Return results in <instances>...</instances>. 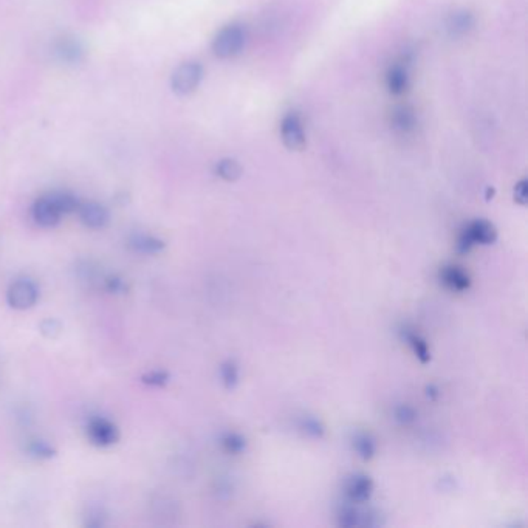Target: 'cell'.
<instances>
[{"label":"cell","instance_id":"obj_1","mask_svg":"<svg viewBox=\"0 0 528 528\" xmlns=\"http://www.w3.org/2000/svg\"><path fill=\"white\" fill-rule=\"evenodd\" d=\"M498 239V231L494 225L485 219H477L474 222H470L463 228L457 242V250L462 254H467L471 251L472 246L476 245H491Z\"/></svg>","mask_w":528,"mask_h":528},{"label":"cell","instance_id":"obj_2","mask_svg":"<svg viewBox=\"0 0 528 528\" xmlns=\"http://www.w3.org/2000/svg\"><path fill=\"white\" fill-rule=\"evenodd\" d=\"M246 42V33L242 25L231 23V25L223 27L219 33L215 34L213 41V51L217 58L230 59L234 58L244 50Z\"/></svg>","mask_w":528,"mask_h":528},{"label":"cell","instance_id":"obj_3","mask_svg":"<svg viewBox=\"0 0 528 528\" xmlns=\"http://www.w3.org/2000/svg\"><path fill=\"white\" fill-rule=\"evenodd\" d=\"M201 77H203V67L199 62H183L174 72L170 85H172V90L177 95L186 96L197 90L201 82Z\"/></svg>","mask_w":528,"mask_h":528},{"label":"cell","instance_id":"obj_4","mask_svg":"<svg viewBox=\"0 0 528 528\" xmlns=\"http://www.w3.org/2000/svg\"><path fill=\"white\" fill-rule=\"evenodd\" d=\"M281 138L289 151L302 152L307 147V137L296 112H289L281 121Z\"/></svg>","mask_w":528,"mask_h":528},{"label":"cell","instance_id":"obj_5","mask_svg":"<svg viewBox=\"0 0 528 528\" xmlns=\"http://www.w3.org/2000/svg\"><path fill=\"white\" fill-rule=\"evenodd\" d=\"M39 299L37 285L30 279H19L10 285L6 291L8 306L14 310H28L36 306Z\"/></svg>","mask_w":528,"mask_h":528},{"label":"cell","instance_id":"obj_6","mask_svg":"<svg viewBox=\"0 0 528 528\" xmlns=\"http://www.w3.org/2000/svg\"><path fill=\"white\" fill-rule=\"evenodd\" d=\"M87 436L93 445L106 448L112 446L120 439V431L116 426L104 417L92 418L87 426Z\"/></svg>","mask_w":528,"mask_h":528},{"label":"cell","instance_id":"obj_7","mask_svg":"<svg viewBox=\"0 0 528 528\" xmlns=\"http://www.w3.org/2000/svg\"><path fill=\"white\" fill-rule=\"evenodd\" d=\"M344 491L348 502L361 505V503H366L374 494V480L358 472V474H353L347 479Z\"/></svg>","mask_w":528,"mask_h":528},{"label":"cell","instance_id":"obj_8","mask_svg":"<svg viewBox=\"0 0 528 528\" xmlns=\"http://www.w3.org/2000/svg\"><path fill=\"white\" fill-rule=\"evenodd\" d=\"M61 211L58 206L54 205L51 196H44L37 199L33 205V219L37 225H41L44 228H53L61 222Z\"/></svg>","mask_w":528,"mask_h":528},{"label":"cell","instance_id":"obj_9","mask_svg":"<svg viewBox=\"0 0 528 528\" xmlns=\"http://www.w3.org/2000/svg\"><path fill=\"white\" fill-rule=\"evenodd\" d=\"M386 87L394 96L405 95L409 89V64L401 61L391 65L386 73Z\"/></svg>","mask_w":528,"mask_h":528},{"label":"cell","instance_id":"obj_10","mask_svg":"<svg viewBox=\"0 0 528 528\" xmlns=\"http://www.w3.org/2000/svg\"><path fill=\"white\" fill-rule=\"evenodd\" d=\"M76 213L80 214V219L85 227L92 230L104 228L108 222V211L98 201H85V203H81Z\"/></svg>","mask_w":528,"mask_h":528},{"label":"cell","instance_id":"obj_11","mask_svg":"<svg viewBox=\"0 0 528 528\" xmlns=\"http://www.w3.org/2000/svg\"><path fill=\"white\" fill-rule=\"evenodd\" d=\"M440 279L446 289L451 291H467L471 287V277L462 267L446 265L440 270Z\"/></svg>","mask_w":528,"mask_h":528},{"label":"cell","instance_id":"obj_12","mask_svg":"<svg viewBox=\"0 0 528 528\" xmlns=\"http://www.w3.org/2000/svg\"><path fill=\"white\" fill-rule=\"evenodd\" d=\"M129 246L132 250L142 254H160L163 250H165L166 244L163 242L161 239L153 237L149 234H142V232H137V234L130 236L129 239Z\"/></svg>","mask_w":528,"mask_h":528},{"label":"cell","instance_id":"obj_13","mask_svg":"<svg viewBox=\"0 0 528 528\" xmlns=\"http://www.w3.org/2000/svg\"><path fill=\"white\" fill-rule=\"evenodd\" d=\"M474 27V15H472L470 11H455L446 22V28L451 36H463L470 33V30Z\"/></svg>","mask_w":528,"mask_h":528},{"label":"cell","instance_id":"obj_14","mask_svg":"<svg viewBox=\"0 0 528 528\" xmlns=\"http://www.w3.org/2000/svg\"><path fill=\"white\" fill-rule=\"evenodd\" d=\"M417 126L415 112L409 106H400L392 112V127L400 134H409Z\"/></svg>","mask_w":528,"mask_h":528},{"label":"cell","instance_id":"obj_15","mask_svg":"<svg viewBox=\"0 0 528 528\" xmlns=\"http://www.w3.org/2000/svg\"><path fill=\"white\" fill-rule=\"evenodd\" d=\"M353 449L363 460H370L377 453V441L369 432H356L353 436Z\"/></svg>","mask_w":528,"mask_h":528},{"label":"cell","instance_id":"obj_16","mask_svg":"<svg viewBox=\"0 0 528 528\" xmlns=\"http://www.w3.org/2000/svg\"><path fill=\"white\" fill-rule=\"evenodd\" d=\"M215 174L225 182H236L244 174L240 163L234 158H223L215 165Z\"/></svg>","mask_w":528,"mask_h":528},{"label":"cell","instance_id":"obj_17","mask_svg":"<svg viewBox=\"0 0 528 528\" xmlns=\"http://www.w3.org/2000/svg\"><path fill=\"white\" fill-rule=\"evenodd\" d=\"M403 337L406 338L408 344L410 346V348H413L418 360H420L422 363H428L431 360V351L428 347V343H426V341L418 335V333L406 330V332H403Z\"/></svg>","mask_w":528,"mask_h":528},{"label":"cell","instance_id":"obj_18","mask_svg":"<svg viewBox=\"0 0 528 528\" xmlns=\"http://www.w3.org/2000/svg\"><path fill=\"white\" fill-rule=\"evenodd\" d=\"M50 196H51L54 205L58 206V209H59L62 215L76 213L77 208H80V205H81L80 199L73 196L72 192H53V194H50Z\"/></svg>","mask_w":528,"mask_h":528},{"label":"cell","instance_id":"obj_19","mask_svg":"<svg viewBox=\"0 0 528 528\" xmlns=\"http://www.w3.org/2000/svg\"><path fill=\"white\" fill-rule=\"evenodd\" d=\"M220 445L225 453H228L231 455H239L245 453L246 440L244 436H240L239 432H227L222 436Z\"/></svg>","mask_w":528,"mask_h":528},{"label":"cell","instance_id":"obj_20","mask_svg":"<svg viewBox=\"0 0 528 528\" xmlns=\"http://www.w3.org/2000/svg\"><path fill=\"white\" fill-rule=\"evenodd\" d=\"M220 378L227 389H234V387L239 384V378H240L239 364L234 360L225 361L220 366Z\"/></svg>","mask_w":528,"mask_h":528},{"label":"cell","instance_id":"obj_21","mask_svg":"<svg viewBox=\"0 0 528 528\" xmlns=\"http://www.w3.org/2000/svg\"><path fill=\"white\" fill-rule=\"evenodd\" d=\"M27 453L39 460H46L56 455V449H54L49 441L44 440H31L27 446Z\"/></svg>","mask_w":528,"mask_h":528},{"label":"cell","instance_id":"obj_22","mask_svg":"<svg viewBox=\"0 0 528 528\" xmlns=\"http://www.w3.org/2000/svg\"><path fill=\"white\" fill-rule=\"evenodd\" d=\"M299 429L302 432H306L308 437H313V439H321L325 432L322 422L320 420V418L312 417V415H306L301 418Z\"/></svg>","mask_w":528,"mask_h":528},{"label":"cell","instance_id":"obj_23","mask_svg":"<svg viewBox=\"0 0 528 528\" xmlns=\"http://www.w3.org/2000/svg\"><path fill=\"white\" fill-rule=\"evenodd\" d=\"M39 332L46 339H56L62 333V324L61 321L54 320V318H46V320L39 324Z\"/></svg>","mask_w":528,"mask_h":528},{"label":"cell","instance_id":"obj_24","mask_svg":"<svg viewBox=\"0 0 528 528\" xmlns=\"http://www.w3.org/2000/svg\"><path fill=\"white\" fill-rule=\"evenodd\" d=\"M142 382L144 384H149V386L163 387V386H166L168 382H169V374L165 370H152V372H147V374H144L142 377Z\"/></svg>","mask_w":528,"mask_h":528},{"label":"cell","instance_id":"obj_25","mask_svg":"<svg viewBox=\"0 0 528 528\" xmlns=\"http://www.w3.org/2000/svg\"><path fill=\"white\" fill-rule=\"evenodd\" d=\"M395 418L401 425H410L417 420V410L409 405H401L395 409Z\"/></svg>","mask_w":528,"mask_h":528},{"label":"cell","instance_id":"obj_26","mask_svg":"<svg viewBox=\"0 0 528 528\" xmlns=\"http://www.w3.org/2000/svg\"><path fill=\"white\" fill-rule=\"evenodd\" d=\"M106 289L111 293L121 294L127 291V284L120 276H108L106 279Z\"/></svg>","mask_w":528,"mask_h":528},{"label":"cell","instance_id":"obj_27","mask_svg":"<svg viewBox=\"0 0 528 528\" xmlns=\"http://www.w3.org/2000/svg\"><path fill=\"white\" fill-rule=\"evenodd\" d=\"M527 199H528V183L524 178V180L517 182L515 186V200H516V203L525 206Z\"/></svg>","mask_w":528,"mask_h":528},{"label":"cell","instance_id":"obj_28","mask_svg":"<svg viewBox=\"0 0 528 528\" xmlns=\"http://www.w3.org/2000/svg\"><path fill=\"white\" fill-rule=\"evenodd\" d=\"M85 525H89V527H103L104 525V516H103V513H101L99 510L92 511L90 516H87V522H85Z\"/></svg>","mask_w":528,"mask_h":528}]
</instances>
